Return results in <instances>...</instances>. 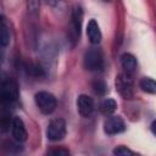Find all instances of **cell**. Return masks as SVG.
Segmentation results:
<instances>
[{"label":"cell","instance_id":"cell-19","mask_svg":"<svg viewBox=\"0 0 156 156\" xmlns=\"http://www.w3.org/2000/svg\"><path fill=\"white\" fill-rule=\"evenodd\" d=\"M44 1H45L48 5H50V6H55V5H57L61 0H44Z\"/></svg>","mask_w":156,"mask_h":156},{"label":"cell","instance_id":"cell-2","mask_svg":"<svg viewBox=\"0 0 156 156\" xmlns=\"http://www.w3.org/2000/svg\"><path fill=\"white\" fill-rule=\"evenodd\" d=\"M35 105L44 115H50L56 108V98L49 91H39L34 96Z\"/></svg>","mask_w":156,"mask_h":156},{"label":"cell","instance_id":"cell-17","mask_svg":"<svg viewBox=\"0 0 156 156\" xmlns=\"http://www.w3.org/2000/svg\"><path fill=\"white\" fill-rule=\"evenodd\" d=\"M113 155H118V156H127V155H134V152L132 150H129L126 146H118L113 150Z\"/></svg>","mask_w":156,"mask_h":156},{"label":"cell","instance_id":"cell-6","mask_svg":"<svg viewBox=\"0 0 156 156\" xmlns=\"http://www.w3.org/2000/svg\"><path fill=\"white\" fill-rule=\"evenodd\" d=\"M124 129H126V124H124L123 119L118 116H111L104 123V130L108 135H115V134L122 133Z\"/></svg>","mask_w":156,"mask_h":156},{"label":"cell","instance_id":"cell-4","mask_svg":"<svg viewBox=\"0 0 156 156\" xmlns=\"http://www.w3.org/2000/svg\"><path fill=\"white\" fill-rule=\"evenodd\" d=\"M66 135V122L62 118L52 119L46 128V136L49 140L57 141Z\"/></svg>","mask_w":156,"mask_h":156},{"label":"cell","instance_id":"cell-5","mask_svg":"<svg viewBox=\"0 0 156 156\" xmlns=\"http://www.w3.org/2000/svg\"><path fill=\"white\" fill-rule=\"evenodd\" d=\"M116 88L124 99L133 96V80L129 73H122L116 78Z\"/></svg>","mask_w":156,"mask_h":156},{"label":"cell","instance_id":"cell-18","mask_svg":"<svg viewBox=\"0 0 156 156\" xmlns=\"http://www.w3.org/2000/svg\"><path fill=\"white\" fill-rule=\"evenodd\" d=\"M49 154L55 155V156H68L69 155L68 150H65V149H55V150H51Z\"/></svg>","mask_w":156,"mask_h":156},{"label":"cell","instance_id":"cell-14","mask_svg":"<svg viewBox=\"0 0 156 156\" xmlns=\"http://www.w3.org/2000/svg\"><path fill=\"white\" fill-rule=\"evenodd\" d=\"M140 88L149 94H155L156 91V84L151 78H143L140 80Z\"/></svg>","mask_w":156,"mask_h":156},{"label":"cell","instance_id":"cell-8","mask_svg":"<svg viewBox=\"0 0 156 156\" xmlns=\"http://www.w3.org/2000/svg\"><path fill=\"white\" fill-rule=\"evenodd\" d=\"M11 130H12V136L16 141L22 143L27 139V129L23 123V121L20 117H13L12 123H11Z\"/></svg>","mask_w":156,"mask_h":156},{"label":"cell","instance_id":"cell-11","mask_svg":"<svg viewBox=\"0 0 156 156\" xmlns=\"http://www.w3.org/2000/svg\"><path fill=\"white\" fill-rule=\"evenodd\" d=\"M121 65L123 67V69L126 71V73H133L136 68V58L132 55V54H123L121 56Z\"/></svg>","mask_w":156,"mask_h":156},{"label":"cell","instance_id":"cell-3","mask_svg":"<svg viewBox=\"0 0 156 156\" xmlns=\"http://www.w3.org/2000/svg\"><path fill=\"white\" fill-rule=\"evenodd\" d=\"M84 67L89 71H101L104 68V56L99 49H90L84 55Z\"/></svg>","mask_w":156,"mask_h":156},{"label":"cell","instance_id":"cell-12","mask_svg":"<svg viewBox=\"0 0 156 156\" xmlns=\"http://www.w3.org/2000/svg\"><path fill=\"white\" fill-rule=\"evenodd\" d=\"M10 43V32L4 22H0V48L7 46Z\"/></svg>","mask_w":156,"mask_h":156},{"label":"cell","instance_id":"cell-20","mask_svg":"<svg viewBox=\"0 0 156 156\" xmlns=\"http://www.w3.org/2000/svg\"><path fill=\"white\" fill-rule=\"evenodd\" d=\"M104 1H108V0H104Z\"/></svg>","mask_w":156,"mask_h":156},{"label":"cell","instance_id":"cell-7","mask_svg":"<svg viewBox=\"0 0 156 156\" xmlns=\"http://www.w3.org/2000/svg\"><path fill=\"white\" fill-rule=\"evenodd\" d=\"M77 108L78 112L83 116V117H88L93 113L94 111V100L93 98L88 96V95H79L77 99Z\"/></svg>","mask_w":156,"mask_h":156},{"label":"cell","instance_id":"cell-13","mask_svg":"<svg viewBox=\"0 0 156 156\" xmlns=\"http://www.w3.org/2000/svg\"><path fill=\"white\" fill-rule=\"evenodd\" d=\"M117 108V104L113 99H106L102 101L101 104V111L105 113V115H111L116 111Z\"/></svg>","mask_w":156,"mask_h":156},{"label":"cell","instance_id":"cell-10","mask_svg":"<svg viewBox=\"0 0 156 156\" xmlns=\"http://www.w3.org/2000/svg\"><path fill=\"white\" fill-rule=\"evenodd\" d=\"M83 22V10L80 6H74L72 10V26L77 37L80 34V27Z\"/></svg>","mask_w":156,"mask_h":156},{"label":"cell","instance_id":"cell-1","mask_svg":"<svg viewBox=\"0 0 156 156\" xmlns=\"http://www.w3.org/2000/svg\"><path fill=\"white\" fill-rule=\"evenodd\" d=\"M17 98H18L17 83L11 78L0 80V104L13 102L16 101Z\"/></svg>","mask_w":156,"mask_h":156},{"label":"cell","instance_id":"cell-16","mask_svg":"<svg viewBox=\"0 0 156 156\" xmlns=\"http://www.w3.org/2000/svg\"><path fill=\"white\" fill-rule=\"evenodd\" d=\"M93 89L98 95H104L106 93V84L102 80L96 79L93 82Z\"/></svg>","mask_w":156,"mask_h":156},{"label":"cell","instance_id":"cell-15","mask_svg":"<svg viewBox=\"0 0 156 156\" xmlns=\"http://www.w3.org/2000/svg\"><path fill=\"white\" fill-rule=\"evenodd\" d=\"M11 123H12V121L10 118V115L5 113V112H0V129L7 130Z\"/></svg>","mask_w":156,"mask_h":156},{"label":"cell","instance_id":"cell-9","mask_svg":"<svg viewBox=\"0 0 156 156\" xmlns=\"http://www.w3.org/2000/svg\"><path fill=\"white\" fill-rule=\"evenodd\" d=\"M87 35L91 44H99L101 40V32L95 20H90L87 26Z\"/></svg>","mask_w":156,"mask_h":156}]
</instances>
